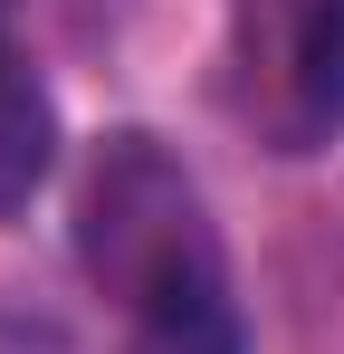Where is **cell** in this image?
<instances>
[{
    "instance_id": "cell-1",
    "label": "cell",
    "mask_w": 344,
    "mask_h": 354,
    "mask_svg": "<svg viewBox=\"0 0 344 354\" xmlns=\"http://www.w3.org/2000/svg\"><path fill=\"white\" fill-rule=\"evenodd\" d=\"M77 268L124 306V354H249L201 182L153 134H106L77 182Z\"/></svg>"
},
{
    "instance_id": "cell-2",
    "label": "cell",
    "mask_w": 344,
    "mask_h": 354,
    "mask_svg": "<svg viewBox=\"0 0 344 354\" xmlns=\"http://www.w3.org/2000/svg\"><path fill=\"white\" fill-rule=\"evenodd\" d=\"M220 96L278 153L344 134V0H220Z\"/></svg>"
},
{
    "instance_id": "cell-3",
    "label": "cell",
    "mask_w": 344,
    "mask_h": 354,
    "mask_svg": "<svg viewBox=\"0 0 344 354\" xmlns=\"http://www.w3.org/2000/svg\"><path fill=\"white\" fill-rule=\"evenodd\" d=\"M48 173H57V106L29 77V58L0 39V221H19Z\"/></svg>"
}]
</instances>
